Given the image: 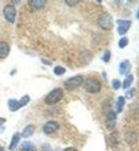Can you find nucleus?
I'll return each instance as SVG.
<instances>
[{"instance_id":"1","label":"nucleus","mask_w":139,"mask_h":151,"mask_svg":"<svg viewBox=\"0 0 139 151\" xmlns=\"http://www.w3.org/2000/svg\"><path fill=\"white\" fill-rule=\"evenodd\" d=\"M63 98V90L61 88H56L52 91H50L45 98V103L48 105L56 104Z\"/></svg>"},{"instance_id":"2","label":"nucleus","mask_w":139,"mask_h":151,"mask_svg":"<svg viewBox=\"0 0 139 151\" xmlns=\"http://www.w3.org/2000/svg\"><path fill=\"white\" fill-rule=\"evenodd\" d=\"M29 101H30L29 96L26 94V96H24L19 101H16V100H9V102H8V106H9V109L11 111H18L19 108L24 107L25 105L28 104Z\"/></svg>"},{"instance_id":"3","label":"nucleus","mask_w":139,"mask_h":151,"mask_svg":"<svg viewBox=\"0 0 139 151\" xmlns=\"http://www.w3.org/2000/svg\"><path fill=\"white\" fill-rule=\"evenodd\" d=\"M82 83H84V77L81 75L73 76V77H71V78H69L67 81H64V88L69 91L74 90L77 87H79Z\"/></svg>"},{"instance_id":"4","label":"nucleus","mask_w":139,"mask_h":151,"mask_svg":"<svg viewBox=\"0 0 139 151\" xmlns=\"http://www.w3.org/2000/svg\"><path fill=\"white\" fill-rule=\"evenodd\" d=\"M85 88L88 92L91 93H96L101 91L102 84L99 79L96 78H88L85 83Z\"/></svg>"},{"instance_id":"5","label":"nucleus","mask_w":139,"mask_h":151,"mask_svg":"<svg viewBox=\"0 0 139 151\" xmlns=\"http://www.w3.org/2000/svg\"><path fill=\"white\" fill-rule=\"evenodd\" d=\"M99 25L102 29L104 30H110L113 27V19L112 16L110 14H104L101 16L99 19Z\"/></svg>"},{"instance_id":"6","label":"nucleus","mask_w":139,"mask_h":151,"mask_svg":"<svg viewBox=\"0 0 139 151\" xmlns=\"http://www.w3.org/2000/svg\"><path fill=\"white\" fill-rule=\"evenodd\" d=\"M3 15L8 22L10 23H14L15 22V16H16V10H15L14 6L12 4H8L4 6L3 9Z\"/></svg>"},{"instance_id":"7","label":"nucleus","mask_w":139,"mask_h":151,"mask_svg":"<svg viewBox=\"0 0 139 151\" xmlns=\"http://www.w3.org/2000/svg\"><path fill=\"white\" fill-rule=\"evenodd\" d=\"M117 23H118V33L121 35H125L126 32L128 31V29H130V25H132V23H130V20H123V19H119L117 20Z\"/></svg>"},{"instance_id":"8","label":"nucleus","mask_w":139,"mask_h":151,"mask_svg":"<svg viewBox=\"0 0 139 151\" xmlns=\"http://www.w3.org/2000/svg\"><path fill=\"white\" fill-rule=\"evenodd\" d=\"M59 128V124L56 121H49L45 123V125L43 127V131L46 134H52L54 132L57 131V129Z\"/></svg>"},{"instance_id":"9","label":"nucleus","mask_w":139,"mask_h":151,"mask_svg":"<svg viewBox=\"0 0 139 151\" xmlns=\"http://www.w3.org/2000/svg\"><path fill=\"white\" fill-rule=\"evenodd\" d=\"M116 122H117V115L115 111H110L107 115V128L108 130H113L115 127H116Z\"/></svg>"},{"instance_id":"10","label":"nucleus","mask_w":139,"mask_h":151,"mask_svg":"<svg viewBox=\"0 0 139 151\" xmlns=\"http://www.w3.org/2000/svg\"><path fill=\"white\" fill-rule=\"evenodd\" d=\"M10 52L9 44L6 42H0V59H4L8 57Z\"/></svg>"},{"instance_id":"11","label":"nucleus","mask_w":139,"mask_h":151,"mask_svg":"<svg viewBox=\"0 0 139 151\" xmlns=\"http://www.w3.org/2000/svg\"><path fill=\"white\" fill-rule=\"evenodd\" d=\"M35 128L34 125H27L26 128L23 130V133H21V136L24 137V138H28V137H30L33 134V132H34Z\"/></svg>"},{"instance_id":"12","label":"nucleus","mask_w":139,"mask_h":151,"mask_svg":"<svg viewBox=\"0 0 139 151\" xmlns=\"http://www.w3.org/2000/svg\"><path fill=\"white\" fill-rule=\"evenodd\" d=\"M20 150L21 151H37L35 146L30 142H24L20 145Z\"/></svg>"},{"instance_id":"13","label":"nucleus","mask_w":139,"mask_h":151,"mask_svg":"<svg viewBox=\"0 0 139 151\" xmlns=\"http://www.w3.org/2000/svg\"><path fill=\"white\" fill-rule=\"evenodd\" d=\"M130 63L128 60H125L120 63V73L121 74H126V73L130 72Z\"/></svg>"},{"instance_id":"14","label":"nucleus","mask_w":139,"mask_h":151,"mask_svg":"<svg viewBox=\"0 0 139 151\" xmlns=\"http://www.w3.org/2000/svg\"><path fill=\"white\" fill-rule=\"evenodd\" d=\"M45 3H46L45 0H31V1H29V4L32 8H34V9L43 8L45 6Z\"/></svg>"},{"instance_id":"15","label":"nucleus","mask_w":139,"mask_h":151,"mask_svg":"<svg viewBox=\"0 0 139 151\" xmlns=\"http://www.w3.org/2000/svg\"><path fill=\"white\" fill-rule=\"evenodd\" d=\"M19 139H20V135L19 134H14L13 137H12V140H11V144H10V150H14L16 148V146L17 144L19 142Z\"/></svg>"},{"instance_id":"16","label":"nucleus","mask_w":139,"mask_h":151,"mask_svg":"<svg viewBox=\"0 0 139 151\" xmlns=\"http://www.w3.org/2000/svg\"><path fill=\"white\" fill-rule=\"evenodd\" d=\"M125 104V99L123 96H119L117 100V113H121Z\"/></svg>"},{"instance_id":"17","label":"nucleus","mask_w":139,"mask_h":151,"mask_svg":"<svg viewBox=\"0 0 139 151\" xmlns=\"http://www.w3.org/2000/svg\"><path fill=\"white\" fill-rule=\"evenodd\" d=\"M133 81H134V76L132 75V74H130V75L125 78L124 83H123V88H124V89H128V88H130V86L132 85Z\"/></svg>"},{"instance_id":"18","label":"nucleus","mask_w":139,"mask_h":151,"mask_svg":"<svg viewBox=\"0 0 139 151\" xmlns=\"http://www.w3.org/2000/svg\"><path fill=\"white\" fill-rule=\"evenodd\" d=\"M54 73H55L56 75H63L64 73H65V69L62 67H56L55 70H54Z\"/></svg>"},{"instance_id":"19","label":"nucleus","mask_w":139,"mask_h":151,"mask_svg":"<svg viewBox=\"0 0 139 151\" xmlns=\"http://www.w3.org/2000/svg\"><path fill=\"white\" fill-rule=\"evenodd\" d=\"M128 44V38H122L119 41V47L120 48H124L126 45Z\"/></svg>"},{"instance_id":"20","label":"nucleus","mask_w":139,"mask_h":151,"mask_svg":"<svg viewBox=\"0 0 139 151\" xmlns=\"http://www.w3.org/2000/svg\"><path fill=\"white\" fill-rule=\"evenodd\" d=\"M121 87V81H119V79H113L112 81V88L113 89H119V88Z\"/></svg>"},{"instance_id":"21","label":"nucleus","mask_w":139,"mask_h":151,"mask_svg":"<svg viewBox=\"0 0 139 151\" xmlns=\"http://www.w3.org/2000/svg\"><path fill=\"white\" fill-rule=\"evenodd\" d=\"M109 60H110V50H106L105 54H104V56H103V61L108 62Z\"/></svg>"},{"instance_id":"22","label":"nucleus","mask_w":139,"mask_h":151,"mask_svg":"<svg viewBox=\"0 0 139 151\" xmlns=\"http://www.w3.org/2000/svg\"><path fill=\"white\" fill-rule=\"evenodd\" d=\"M79 1L78 0H75V1H71V0H67L65 1V3H67L69 6H74V4H76V3H78Z\"/></svg>"},{"instance_id":"23","label":"nucleus","mask_w":139,"mask_h":151,"mask_svg":"<svg viewBox=\"0 0 139 151\" xmlns=\"http://www.w3.org/2000/svg\"><path fill=\"white\" fill-rule=\"evenodd\" d=\"M41 151H52V149H50V147L48 145H43V147H42V150Z\"/></svg>"},{"instance_id":"24","label":"nucleus","mask_w":139,"mask_h":151,"mask_svg":"<svg viewBox=\"0 0 139 151\" xmlns=\"http://www.w3.org/2000/svg\"><path fill=\"white\" fill-rule=\"evenodd\" d=\"M134 92H135V90H134V89H132V90L128 91V92L126 93V94H128V99H130V98H132V96H133Z\"/></svg>"},{"instance_id":"25","label":"nucleus","mask_w":139,"mask_h":151,"mask_svg":"<svg viewBox=\"0 0 139 151\" xmlns=\"http://www.w3.org/2000/svg\"><path fill=\"white\" fill-rule=\"evenodd\" d=\"M4 122H6V119H4V118H1V117H0V125L3 124Z\"/></svg>"},{"instance_id":"26","label":"nucleus","mask_w":139,"mask_h":151,"mask_svg":"<svg viewBox=\"0 0 139 151\" xmlns=\"http://www.w3.org/2000/svg\"><path fill=\"white\" fill-rule=\"evenodd\" d=\"M64 151H77L76 149H74V148H67Z\"/></svg>"},{"instance_id":"27","label":"nucleus","mask_w":139,"mask_h":151,"mask_svg":"<svg viewBox=\"0 0 139 151\" xmlns=\"http://www.w3.org/2000/svg\"><path fill=\"white\" fill-rule=\"evenodd\" d=\"M0 151H4V150H3V149H2V148H0Z\"/></svg>"}]
</instances>
